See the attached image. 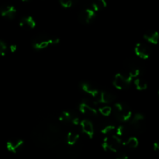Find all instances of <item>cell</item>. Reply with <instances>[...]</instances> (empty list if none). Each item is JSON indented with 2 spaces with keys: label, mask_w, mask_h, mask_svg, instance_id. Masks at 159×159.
<instances>
[{
  "label": "cell",
  "mask_w": 159,
  "mask_h": 159,
  "mask_svg": "<svg viewBox=\"0 0 159 159\" xmlns=\"http://www.w3.org/2000/svg\"><path fill=\"white\" fill-rule=\"evenodd\" d=\"M153 148H154V150H155V152H159V141L154 143Z\"/></svg>",
  "instance_id": "obj_30"
},
{
  "label": "cell",
  "mask_w": 159,
  "mask_h": 159,
  "mask_svg": "<svg viewBox=\"0 0 159 159\" xmlns=\"http://www.w3.org/2000/svg\"><path fill=\"white\" fill-rule=\"evenodd\" d=\"M130 127L136 131H142L144 128V116L141 113H136L131 120Z\"/></svg>",
  "instance_id": "obj_11"
},
{
  "label": "cell",
  "mask_w": 159,
  "mask_h": 159,
  "mask_svg": "<svg viewBox=\"0 0 159 159\" xmlns=\"http://www.w3.org/2000/svg\"><path fill=\"white\" fill-rule=\"evenodd\" d=\"M96 11L93 9H85L79 15V21L82 24H89L96 17Z\"/></svg>",
  "instance_id": "obj_9"
},
{
  "label": "cell",
  "mask_w": 159,
  "mask_h": 159,
  "mask_svg": "<svg viewBox=\"0 0 159 159\" xmlns=\"http://www.w3.org/2000/svg\"><path fill=\"white\" fill-rule=\"evenodd\" d=\"M81 148L77 144L70 145L68 144L67 147L61 148L57 152V156L60 158H75L80 155Z\"/></svg>",
  "instance_id": "obj_5"
},
{
  "label": "cell",
  "mask_w": 159,
  "mask_h": 159,
  "mask_svg": "<svg viewBox=\"0 0 159 159\" xmlns=\"http://www.w3.org/2000/svg\"><path fill=\"white\" fill-rule=\"evenodd\" d=\"M144 38L148 43L157 44L159 41V33L155 30H148L144 34Z\"/></svg>",
  "instance_id": "obj_18"
},
{
  "label": "cell",
  "mask_w": 159,
  "mask_h": 159,
  "mask_svg": "<svg viewBox=\"0 0 159 159\" xmlns=\"http://www.w3.org/2000/svg\"><path fill=\"white\" fill-rule=\"evenodd\" d=\"M116 99V96L112 93L108 91H100L98 97L96 98V102L102 104H107L113 102Z\"/></svg>",
  "instance_id": "obj_15"
},
{
  "label": "cell",
  "mask_w": 159,
  "mask_h": 159,
  "mask_svg": "<svg viewBox=\"0 0 159 159\" xmlns=\"http://www.w3.org/2000/svg\"><path fill=\"white\" fill-rule=\"evenodd\" d=\"M80 88L82 89V91L85 92V93L89 95L91 97L94 98L96 99L98 97V96H99V92H100L95 85H93V84L89 83L88 82H82L80 84Z\"/></svg>",
  "instance_id": "obj_12"
},
{
  "label": "cell",
  "mask_w": 159,
  "mask_h": 159,
  "mask_svg": "<svg viewBox=\"0 0 159 159\" xmlns=\"http://www.w3.org/2000/svg\"><path fill=\"white\" fill-rule=\"evenodd\" d=\"M113 113L116 119L122 123L130 120L132 116L131 110L128 106L122 102H117L115 104L113 107Z\"/></svg>",
  "instance_id": "obj_3"
},
{
  "label": "cell",
  "mask_w": 159,
  "mask_h": 159,
  "mask_svg": "<svg viewBox=\"0 0 159 159\" xmlns=\"http://www.w3.org/2000/svg\"><path fill=\"white\" fill-rule=\"evenodd\" d=\"M107 1L106 0H93L92 3V8L96 12L102 11L107 7Z\"/></svg>",
  "instance_id": "obj_20"
},
{
  "label": "cell",
  "mask_w": 159,
  "mask_h": 159,
  "mask_svg": "<svg viewBox=\"0 0 159 159\" xmlns=\"http://www.w3.org/2000/svg\"><path fill=\"white\" fill-rule=\"evenodd\" d=\"M20 26L24 29H34L36 26V21L32 16H24L20 20Z\"/></svg>",
  "instance_id": "obj_19"
},
{
  "label": "cell",
  "mask_w": 159,
  "mask_h": 159,
  "mask_svg": "<svg viewBox=\"0 0 159 159\" xmlns=\"http://www.w3.org/2000/svg\"><path fill=\"white\" fill-rule=\"evenodd\" d=\"M59 121L65 124H71L77 125L80 123L79 117L71 111H63L59 116Z\"/></svg>",
  "instance_id": "obj_8"
},
{
  "label": "cell",
  "mask_w": 159,
  "mask_h": 159,
  "mask_svg": "<svg viewBox=\"0 0 159 159\" xmlns=\"http://www.w3.org/2000/svg\"><path fill=\"white\" fill-rule=\"evenodd\" d=\"M59 2L64 8H70L73 5L74 0H59Z\"/></svg>",
  "instance_id": "obj_26"
},
{
  "label": "cell",
  "mask_w": 159,
  "mask_h": 159,
  "mask_svg": "<svg viewBox=\"0 0 159 159\" xmlns=\"http://www.w3.org/2000/svg\"><path fill=\"white\" fill-rule=\"evenodd\" d=\"M135 54L141 59H148L152 54V50L147 44L143 43H137L134 48Z\"/></svg>",
  "instance_id": "obj_10"
},
{
  "label": "cell",
  "mask_w": 159,
  "mask_h": 159,
  "mask_svg": "<svg viewBox=\"0 0 159 159\" xmlns=\"http://www.w3.org/2000/svg\"><path fill=\"white\" fill-rule=\"evenodd\" d=\"M79 138V134L75 133L74 131H70L68 132V134L66 137V141L68 144L70 145H73V144H77V141Z\"/></svg>",
  "instance_id": "obj_21"
},
{
  "label": "cell",
  "mask_w": 159,
  "mask_h": 159,
  "mask_svg": "<svg viewBox=\"0 0 159 159\" xmlns=\"http://www.w3.org/2000/svg\"><path fill=\"white\" fill-rule=\"evenodd\" d=\"M59 42L57 37H52L46 34H40L33 39L32 46L36 50H42L48 48L50 45L56 44Z\"/></svg>",
  "instance_id": "obj_2"
},
{
  "label": "cell",
  "mask_w": 159,
  "mask_h": 159,
  "mask_svg": "<svg viewBox=\"0 0 159 159\" xmlns=\"http://www.w3.org/2000/svg\"><path fill=\"white\" fill-rule=\"evenodd\" d=\"M123 146L129 149L136 148L138 146V140L135 137H131L129 139H127L125 142L123 143Z\"/></svg>",
  "instance_id": "obj_22"
},
{
  "label": "cell",
  "mask_w": 159,
  "mask_h": 159,
  "mask_svg": "<svg viewBox=\"0 0 159 159\" xmlns=\"http://www.w3.org/2000/svg\"><path fill=\"white\" fill-rule=\"evenodd\" d=\"M132 79L133 78L129 75L127 73H124V74L118 73L113 79V84L115 88L118 89H127L131 85Z\"/></svg>",
  "instance_id": "obj_6"
},
{
  "label": "cell",
  "mask_w": 159,
  "mask_h": 159,
  "mask_svg": "<svg viewBox=\"0 0 159 159\" xmlns=\"http://www.w3.org/2000/svg\"><path fill=\"white\" fill-rule=\"evenodd\" d=\"M127 127H124V126H120V127L116 129V135L120 137L122 136V135L125 134L127 133Z\"/></svg>",
  "instance_id": "obj_28"
},
{
  "label": "cell",
  "mask_w": 159,
  "mask_h": 159,
  "mask_svg": "<svg viewBox=\"0 0 159 159\" xmlns=\"http://www.w3.org/2000/svg\"><path fill=\"white\" fill-rule=\"evenodd\" d=\"M22 1H23V2H29L30 0H22Z\"/></svg>",
  "instance_id": "obj_32"
},
{
  "label": "cell",
  "mask_w": 159,
  "mask_h": 159,
  "mask_svg": "<svg viewBox=\"0 0 159 159\" xmlns=\"http://www.w3.org/2000/svg\"><path fill=\"white\" fill-rule=\"evenodd\" d=\"M121 144H123V143L121 142V140L119 136L110 135L103 140L102 148L105 151L116 153L117 152H119Z\"/></svg>",
  "instance_id": "obj_4"
},
{
  "label": "cell",
  "mask_w": 159,
  "mask_h": 159,
  "mask_svg": "<svg viewBox=\"0 0 159 159\" xmlns=\"http://www.w3.org/2000/svg\"><path fill=\"white\" fill-rule=\"evenodd\" d=\"M7 51V46L6 43L0 40V56H4Z\"/></svg>",
  "instance_id": "obj_27"
},
{
  "label": "cell",
  "mask_w": 159,
  "mask_h": 159,
  "mask_svg": "<svg viewBox=\"0 0 159 159\" xmlns=\"http://www.w3.org/2000/svg\"><path fill=\"white\" fill-rule=\"evenodd\" d=\"M23 144H24V142H23V140L12 139L6 143V148L11 153L16 154L23 148Z\"/></svg>",
  "instance_id": "obj_14"
},
{
  "label": "cell",
  "mask_w": 159,
  "mask_h": 159,
  "mask_svg": "<svg viewBox=\"0 0 159 159\" xmlns=\"http://www.w3.org/2000/svg\"><path fill=\"white\" fill-rule=\"evenodd\" d=\"M158 96H159V90H158Z\"/></svg>",
  "instance_id": "obj_33"
},
{
  "label": "cell",
  "mask_w": 159,
  "mask_h": 159,
  "mask_svg": "<svg viewBox=\"0 0 159 159\" xmlns=\"http://www.w3.org/2000/svg\"><path fill=\"white\" fill-rule=\"evenodd\" d=\"M124 68L127 70V73L132 78H137L142 73V68L139 64L133 60H126L124 63Z\"/></svg>",
  "instance_id": "obj_7"
},
{
  "label": "cell",
  "mask_w": 159,
  "mask_h": 159,
  "mask_svg": "<svg viewBox=\"0 0 159 159\" xmlns=\"http://www.w3.org/2000/svg\"><path fill=\"white\" fill-rule=\"evenodd\" d=\"M116 154H117V155H116V158H119V159H127V158H128V156H127V155H126V153H124V152H116Z\"/></svg>",
  "instance_id": "obj_29"
},
{
  "label": "cell",
  "mask_w": 159,
  "mask_h": 159,
  "mask_svg": "<svg viewBox=\"0 0 159 159\" xmlns=\"http://www.w3.org/2000/svg\"><path fill=\"white\" fill-rule=\"evenodd\" d=\"M134 85L137 89L139 90V91H144V90L147 89L148 88V84L146 81L141 78H138V79H135Z\"/></svg>",
  "instance_id": "obj_23"
},
{
  "label": "cell",
  "mask_w": 159,
  "mask_h": 159,
  "mask_svg": "<svg viewBox=\"0 0 159 159\" xmlns=\"http://www.w3.org/2000/svg\"><path fill=\"white\" fill-rule=\"evenodd\" d=\"M115 129V127L112 124H104L100 127V131L104 134H109L111 131H113Z\"/></svg>",
  "instance_id": "obj_24"
},
{
  "label": "cell",
  "mask_w": 159,
  "mask_h": 159,
  "mask_svg": "<svg viewBox=\"0 0 159 159\" xmlns=\"http://www.w3.org/2000/svg\"><path fill=\"white\" fill-rule=\"evenodd\" d=\"M79 110L82 114L87 116H96L97 115V111L93 107V105L87 102H82L79 105Z\"/></svg>",
  "instance_id": "obj_16"
},
{
  "label": "cell",
  "mask_w": 159,
  "mask_h": 159,
  "mask_svg": "<svg viewBox=\"0 0 159 159\" xmlns=\"http://www.w3.org/2000/svg\"><path fill=\"white\" fill-rule=\"evenodd\" d=\"M9 49H10V51H11V52H15L17 50V47H16V45H15V44H12V45H10V47H9Z\"/></svg>",
  "instance_id": "obj_31"
},
{
  "label": "cell",
  "mask_w": 159,
  "mask_h": 159,
  "mask_svg": "<svg viewBox=\"0 0 159 159\" xmlns=\"http://www.w3.org/2000/svg\"><path fill=\"white\" fill-rule=\"evenodd\" d=\"M16 14V9L14 6L5 5L0 7V15L7 20H13Z\"/></svg>",
  "instance_id": "obj_13"
},
{
  "label": "cell",
  "mask_w": 159,
  "mask_h": 159,
  "mask_svg": "<svg viewBox=\"0 0 159 159\" xmlns=\"http://www.w3.org/2000/svg\"><path fill=\"white\" fill-rule=\"evenodd\" d=\"M32 138L37 145L45 148L57 147L63 142L65 133L55 120L48 119L39 123L32 131Z\"/></svg>",
  "instance_id": "obj_1"
},
{
  "label": "cell",
  "mask_w": 159,
  "mask_h": 159,
  "mask_svg": "<svg viewBox=\"0 0 159 159\" xmlns=\"http://www.w3.org/2000/svg\"><path fill=\"white\" fill-rule=\"evenodd\" d=\"M82 131L89 138H92L94 135V127L93 123L89 120H83L80 123Z\"/></svg>",
  "instance_id": "obj_17"
},
{
  "label": "cell",
  "mask_w": 159,
  "mask_h": 159,
  "mask_svg": "<svg viewBox=\"0 0 159 159\" xmlns=\"http://www.w3.org/2000/svg\"><path fill=\"white\" fill-rule=\"evenodd\" d=\"M99 113L102 115V116H109L110 113H112V108L109 106H104V107H101L99 109Z\"/></svg>",
  "instance_id": "obj_25"
}]
</instances>
